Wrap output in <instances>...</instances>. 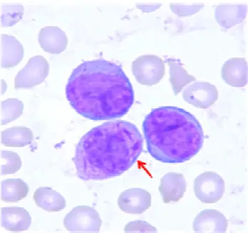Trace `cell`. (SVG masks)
Here are the masks:
<instances>
[{
  "instance_id": "cell-4",
  "label": "cell",
  "mask_w": 248,
  "mask_h": 233,
  "mask_svg": "<svg viewBox=\"0 0 248 233\" xmlns=\"http://www.w3.org/2000/svg\"><path fill=\"white\" fill-rule=\"evenodd\" d=\"M101 224L98 212L84 205L75 207L63 220L65 228L74 233H99Z\"/></svg>"
},
{
  "instance_id": "cell-13",
  "label": "cell",
  "mask_w": 248,
  "mask_h": 233,
  "mask_svg": "<svg viewBox=\"0 0 248 233\" xmlns=\"http://www.w3.org/2000/svg\"><path fill=\"white\" fill-rule=\"evenodd\" d=\"M38 40L42 50L51 54H60L66 50L68 45L66 34L57 27L42 28Z\"/></svg>"
},
{
  "instance_id": "cell-11",
  "label": "cell",
  "mask_w": 248,
  "mask_h": 233,
  "mask_svg": "<svg viewBox=\"0 0 248 233\" xmlns=\"http://www.w3.org/2000/svg\"><path fill=\"white\" fill-rule=\"evenodd\" d=\"M228 222L223 214L216 210L201 212L193 224L196 233H225Z\"/></svg>"
},
{
  "instance_id": "cell-21",
  "label": "cell",
  "mask_w": 248,
  "mask_h": 233,
  "mask_svg": "<svg viewBox=\"0 0 248 233\" xmlns=\"http://www.w3.org/2000/svg\"><path fill=\"white\" fill-rule=\"evenodd\" d=\"M24 104L17 99H7L1 102V125H7L23 113Z\"/></svg>"
},
{
  "instance_id": "cell-10",
  "label": "cell",
  "mask_w": 248,
  "mask_h": 233,
  "mask_svg": "<svg viewBox=\"0 0 248 233\" xmlns=\"http://www.w3.org/2000/svg\"><path fill=\"white\" fill-rule=\"evenodd\" d=\"M186 187L187 183L182 174L169 172L161 178L158 190L163 202L168 204L179 202L185 194Z\"/></svg>"
},
{
  "instance_id": "cell-5",
  "label": "cell",
  "mask_w": 248,
  "mask_h": 233,
  "mask_svg": "<svg viewBox=\"0 0 248 233\" xmlns=\"http://www.w3.org/2000/svg\"><path fill=\"white\" fill-rule=\"evenodd\" d=\"M165 64L161 57L155 55H143L133 62L132 72L140 84L154 85L164 77Z\"/></svg>"
},
{
  "instance_id": "cell-7",
  "label": "cell",
  "mask_w": 248,
  "mask_h": 233,
  "mask_svg": "<svg viewBox=\"0 0 248 233\" xmlns=\"http://www.w3.org/2000/svg\"><path fill=\"white\" fill-rule=\"evenodd\" d=\"M49 65L42 56L31 57L15 79V88H30L40 84L49 74Z\"/></svg>"
},
{
  "instance_id": "cell-6",
  "label": "cell",
  "mask_w": 248,
  "mask_h": 233,
  "mask_svg": "<svg viewBox=\"0 0 248 233\" xmlns=\"http://www.w3.org/2000/svg\"><path fill=\"white\" fill-rule=\"evenodd\" d=\"M225 190V182L216 172H204L195 180V194L203 203L218 202L223 198Z\"/></svg>"
},
{
  "instance_id": "cell-16",
  "label": "cell",
  "mask_w": 248,
  "mask_h": 233,
  "mask_svg": "<svg viewBox=\"0 0 248 233\" xmlns=\"http://www.w3.org/2000/svg\"><path fill=\"white\" fill-rule=\"evenodd\" d=\"M33 198L38 207L48 212L61 211L66 205L63 197L50 187H42L37 189Z\"/></svg>"
},
{
  "instance_id": "cell-3",
  "label": "cell",
  "mask_w": 248,
  "mask_h": 233,
  "mask_svg": "<svg viewBox=\"0 0 248 233\" xmlns=\"http://www.w3.org/2000/svg\"><path fill=\"white\" fill-rule=\"evenodd\" d=\"M148 152L164 163H185L197 155L204 143L199 121L180 107L154 109L143 122Z\"/></svg>"
},
{
  "instance_id": "cell-18",
  "label": "cell",
  "mask_w": 248,
  "mask_h": 233,
  "mask_svg": "<svg viewBox=\"0 0 248 233\" xmlns=\"http://www.w3.org/2000/svg\"><path fill=\"white\" fill-rule=\"evenodd\" d=\"M28 184L21 179H8L1 182V200L5 202H16L29 194Z\"/></svg>"
},
{
  "instance_id": "cell-23",
  "label": "cell",
  "mask_w": 248,
  "mask_h": 233,
  "mask_svg": "<svg viewBox=\"0 0 248 233\" xmlns=\"http://www.w3.org/2000/svg\"><path fill=\"white\" fill-rule=\"evenodd\" d=\"M1 174L10 175L19 170L22 167V162L20 157L16 152L1 150Z\"/></svg>"
},
{
  "instance_id": "cell-8",
  "label": "cell",
  "mask_w": 248,
  "mask_h": 233,
  "mask_svg": "<svg viewBox=\"0 0 248 233\" xmlns=\"http://www.w3.org/2000/svg\"><path fill=\"white\" fill-rule=\"evenodd\" d=\"M184 100L199 108L206 109L216 103L218 91L216 86L206 82H198L186 89Z\"/></svg>"
},
{
  "instance_id": "cell-22",
  "label": "cell",
  "mask_w": 248,
  "mask_h": 233,
  "mask_svg": "<svg viewBox=\"0 0 248 233\" xmlns=\"http://www.w3.org/2000/svg\"><path fill=\"white\" fill-rule=\"evenodd\" d=\"M24 7L22 4H11L1 7V26L12 27L22 19Z\"/></svg>"
},
{
  "instance_id": "cell-25",
  "label": "cell",
  "mask_w": 248,
  "mask_h": 233,
  "mask_svg": "<svg viewBox=\"0 0 248 233\" xmlns=\"http://www.w3.org/2000/svg\"><path fill=\"white\" fill-rule=\"evenodd\" d=\"M203 4H193V5H183V4H171L172 11L180 17L190 16L199 12Z\"/></svg>"
},
{
  "instance_id": "cell-1",
  "label": "cell",
  "mask_w": 248,
  "mask_h": 233,
  "mask_svg": "<svg viewBox=\"0 0 248 233\" xmlns=\"http://www.w3.org/2000/svg\"><path fill=\"white\" fill-rule=\"evenodd\" d=\"M66 96L80 116L93 121L125 116L134 102V91L120 65L104 60L86 61L74 69Z\"/></svg>"
},
{
  "instance_id": "cell-26",
  "label": "cell",
  "mask_w": 248,
  "mask_h": 233,
  "mask_svg": "<svg viewBox=\"0 0 248 233\" xmlns=\"http://www.w3.org/2000/svg\"><path fill=\"white\" fill-rule=\"evenodd\" d=\"M161 6V4H137L138 8L139 10H141L144 13H150V12L154 11L157 10L158 7Z\"/></svg>"
},
{
  "instance_id": "cell-15",
  "label": "cell",
  "mask_w": 248,
  "mask_h": 233,
  "mask_svg": "<svg viewBox=\"0 0 248 233\" xmlns=\"http://www.w3.org/2000/svg\"><path fill=\"white\" fill-rule=\"evenodd\" d=\"M24 57V48L20 42L13 36L1 34V67L4 68L16 66Z\"/></svg>"
},
{
  "instance_id": "cell-20",
  "label": "cell",
  "mask_w": 248,
  "mask_h": 233,
  "mask_svg": "<svg viewBox=\"0 0 248 233\" xmlns=\"http://www.w3.org/2000/svg\"><path fill=\"white\" fill-rule=\"evenodd\" d=\"M166 61L170 67V82L172 89L174 94L178 95L186 85L196 81V78L187 73L179 60L168 58Z\"/></svg>"
},
{
  "instance_id": "cell-9",
  "label": "cell",
  "mask_w": 248,
  "mask_h": 233,
  "mask_svg": "<svg viewBox=\"0 0 248 233\" xmlns=\"http://www.w3.org/2000/svg\"><path fill=\"white\" fill-rule=\"evenodd\" d=\"M118 205L122 211L128 214H142L151 207V195L143 189H128L119 196Z\"/></svg>"
},
{
  "instance_id": "cell-2",
  "label": "cell",
  "mask_w": 248,
  "mask_h": 233,
  "mask_svg": "<svg viewBox=\"0 0 248 233\" xmlns=\"http://www.w3.org/2000/svg\"><path fill=\"white\" fill-rule=\"evenodd\" d=\"M143 150V137L134 124H103L88 132L76 147L77 176L85 181L116 178L131 168Z\"/></svg>"
},
{
  "instance_id": "cell-19",
  "label": "cell",
  "mask_w": 248,
  "mask_h": 233,
  "mask_svg": "<svg viewBox=\"0 0 248 233\" xmlns=\"http://www.w3.org/2000/svg\"><path fill=\"white\" fill-rule=\"evenodd\" d=\"M34 140L31 130L24 127H15L1 133V142L4 146L22 148L30 145Z\"/></svg>"
},
{
  "instance_id": "cell-17",
  "label": "cell",
  "mask_w": 248,
  "mask_h": 233,
  "mask_svg": "<svg viewBox=\"0 0 248 233\" xmlns=\"http://www.w3.org/2000/svg\"><path fill=\"white\" fill-rule=\"evenodd\" d=\"M246 6L219 5L215 11V17L220 26L231 28L240 24L246 17Z\"/></svg>"
},
{
  "instance_id": "cell-14",
  "label": "cell",
  "mask_w": 248,
  "mask_h": 233,
  "mask_svg": "<svg viewBox=\"0 0 248 233\" xmlns=\"http://www.w3.org/2000/svg\"><path fill=\"white\" fill-rule=\"evenodd\" d=\"M222 78L234 87H243L248 83V64L244 58H232L222 67Z\"/></svg>"
},
{
  "instance_id": "cell-12",
  "label": "cell",
  "mask_w": 248,
  "mask_h": 233,
  "mask_svg": "<svg viewBox=\"0 0 248 233\" xmlns=\"http://www.w3.org/2000/svg\"><path fill=\"white\" fill-rule=\"evenodd\" d=\"M31 217L22 207H1V225L7 231L23 232L30 228Z\"/></svg>"
},
{
  "instance_id": "cell-24",
  "label": "cell",
  "mask_w": 248,
  "mask_h": 233,
  "mask_svg": "<svg viewBox=\"0 0 248 233\" xmlns=\"http://www.w3.org/2000/svg\"><path fill=\"white\" fill-rule=\"evenodd\" d=\"M125 233H157L156 228L145 221H134L125 225Z\"/></svg>"
}]
</instances>
